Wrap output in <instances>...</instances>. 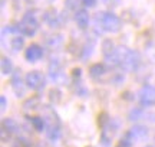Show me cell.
Wrapping results in <instances>:
<instances>
[{
    "instance_id": "obj_6",
    "label": "cell",
    "mask_w": 155,
    "mask_h": 147,
    "mask_svg": "<svg viewBox=\"0 0 155 147\" xmlns=\"http://www.w3.org/2000/svg\"><path fill=\"white\" fill-rule=\"evenodd\" d=\"M43 20L49 26L52 28H59L62 25V20H61V15L55 10V9H49V10L45 12V16H43Z\"/></svg>"
},
{
    "instance_id": "obj_9",
    "label": "cell",
    "mask_w": 155,
    "mask_h": 147,
    "mask_svg": "<svg viewBox=\"0 0 155 147\" xmlns=\"http://www.w3.org/2000/svg\"><path fill=\"white\" fill-rule=\"evenodd\" d=\"M75 19H76L78 26H79L81 29L88 28V25H89V15H88V12H86V10H79L76 13Z\"/></svg>"
},
{
    "instance_id": "obj_10",
    "label": "cell",
    "mask_w": 155,
    "mask_h": 147,
    "mask_svg": "<svg viewBox=\"0 0 155 147\" xmlns=\"http://www.w3.org/2000/svg\"><path fill=\"white\" fill-rule=\"evenodd\" d=\"M2 128L3 130H6L9 134H16L17 131H19V125H17V123L15 121V120L12 118H6L5 121H3V125H2Z\"/></svg>"
},
{
    "instance_id": "obj_18",
    "label": "cell",
    "mask_w": 155,
    "mask_h": 147,
    "mask_svg": "<svg viewBox=\"0 0 155 147\" xmlns=\"http://www.w3.org/2000/svg\"><path fill=\"white\" fill-rule=\"evenodd\" d=\"M79 2L81 0H66V7L71 9V10H75L78 6H79Z\"/></svg>"
},
{
    "instance_id": "obj_23",
    "label": "cell",
    "mask_w": 155,
    "mask_h": 147,
    "mask_svg": "<svg viewBox=\"0 0 155 147\" xmlns=\"http://www.w3.org/2000/svg\"><path fill=\"white\" fill-rule=\"evenodd\" d=\"M105 2H109V0H105Z\"/></svg>"
},
{
    "instance_id": "obj_21",
    "label": "cell",
    "mask_w": 155,
    "mask_h": 147,
    "mask_svg": "<svg viewBox=\"0 0 155 147\" xmlns=\"http://www.w3.org/2000/svg\"><path fill=\"white\" fill-rule=\"evenodd\" d=\"M6 104H7V102H6V97H0V107H2V111H5L6 110Z\"/></svg>"
},
{
    "instance_id": "obj_1",
    "label": "cell",
    "mask_w": 155,
    "mask_h": 147,
    "mask_svg": "<svg viewBox=\"0 0 155 147\" xmlns=\"http://www.w3.org/2000/svg\"><path fill=\"white\" fill-rule=\"evenodd\" d=\"M98 22L101 23V26L104 30L106 32H112L115 33L121 29V20L119 17L115 16L114 13H108V12H104V13H99L98 15Z\"/></svg>"
},
{
    "instance_id": "obj_5",
    "label": "cell",
    "mask_w": 155,
    "mask_h": 147,
    "mask_svg": "<svg viewBox=\"0 0 155 147\" xmlns=\"http://www.w3.org/2000/svg\"><path fill=\"white\" fill-rule=\"evenodd\" d=\"M139 101L144 105H155V87H144L139 91Z\"/></svg>"
},
{
    "instance_id": "obj_17",
    "label": "cell",
    "mask_w": 155,
    "mask_h": 147,
    "mask_svg": "<svg viewBox=\"0 0 155 147\" xmlns=\"http://www.w3.org/2000/svg\"><path fill=\"white\" fill-rule=\"evenodd\" d=\"M32 121V124H33V127L36 128L38 131H42L45 127V120L40 118V117H33V118L30 120Z\"/></svg>"
},
{
    "instance_id": "obj_13",
    "label": "cell",
    "mask_w": 155,
    "mask_h": 147,
    "mask_svg": "<svg viewBox=\"0 0 155 147\" xmlns=\"http://www.w3.org/2000/svg\"><path fill=\"white\" fill-rule=\"evenodd\" d=\"M39 104H40V100H39L38 97H32V98H29L28 101L23 104V110L29 113V111H32V110H36L39 107Z\"/></svg>"
},
{
    "instance_id": "obj_11",
    "label": "cell",
    "mask_w": 155,
    "mask_h": 147,
    "mask_svg": "<svg viewBox=\"0 0 155 147\" xmlns=\"http://www.w3.org/2000/svg\"><path fill=\"white\" fill-rule=\"evenodd\" d=\"M129 134H131V138H137V140H141V138H145V137L148 136V131L145 128L144 125H137V127H134L132 130L129 131Z\"/></svg>"
},
{
    "instance_id": "obj_2",
    "label": "cell",
    "mask_w": 155,
    "mask_h": 147,
    "mask_svg": "<svg viewBox=\"0 0 155 147\" xmlns=\"http://www.w3.org/2000/svg\"><path fill=\"white\" fill-rule=\"evenodd\" d=\"M39 29V22L32 12H28L20 22V30L28 36H33Z\"/></svg>"
},
{
    "instance_id": "obj_20",
    "label": "cell",
    "mask_w": 155,
    "mask_h": 147,
    "mask_svg": "<svg viewBox=\"0 0 155 147\" xmlns=\"http://www.w3.org/2000/svg\"><path fill=\"white\" fill-rule=\"evenodd\" d=\"M129 117H131V120H132V121L139 120V117H141V111H139V110H134V111H131Z\"/></svg>"
},
{
    "instance_id": "obj_8",
    "label": "cell",
    "mask_w": 155,
    "mask_h": 147,
    "mask_svg": "<svg viewBox=\"0 0 155 147\" xmlns=\"http://www.w3.org/2000/svg\"><path fill=\"white\" fill-rule=\"evenodd\" d=\"M12 88L16 92L17 97H25L26 94V88H25V81L22 79V75L19 72L15 74V77L12 79Z\"/></svg>"
},
{
    "instance_id": "obj_19",
    "label": "cell",
    "mask_w": 155,
    "mask_h": 147,
    "mask_svg": "<svg viewBox=\"0 0 155 147\" xmlns=\"http://www.w3.org/2000/svg\"><path fill=\"white\" fill-rule=\"evenodd\" d=\"M15 147H30V143L25 138H17L15 143Z\"/></svg>"
},
{
    "instance_id": "obj_22",
    "label": "cell",
    "mask_w": 155,
    "mask_h": 147,
    "mask_svg": "<svg viewBox=\"0 0 155 147\" xmlns=\"http://www.w3.org/2000/svg\"><path fill=\"white\" fill-rule=\"evenodd\" d=\"M95 3H96V0H83V5L86 7H92V6H95Z\"/></svg>"
},
{
    "instance_id": "obj_12",
    "label": "cell",
    "mask_w": 155,
    "mask_h": 147,
    "mask_svg": "<svg viewBox=\"0 0 155 147\" xmlns=\"http://www.w3.org/2000/svg\"><path fill=\"white\" fill-rule=\"evenodd\" d=\"M89 74H91L92 78H101L105 74V67L102 63H95L89 68Z\"/></svg>"
},
{
    "instance_id": "obj_14",
    "label": "cell",
    "mask_w": 155,
    "mask_h": 147,
    "mask_svg": "<svg viewBox=\"0 0 155 147\" xmlns=\"http://www.w3.org/2000/svg\"><path fill=\"white\" fill-rule=\"evenodd\" d=\"M62 42H63V38L61 35H55V36H52V38L46 40V45L49 46L50 49H58L62 45Z\"/></svg>"
},
{
    "instance_id": "obj_16",
    "label": "cell",
    "mask_w": 155,
    "mask_h": 147,
    "mask_svg": "<svg viewBox=\"0 0 155 147\" xmlns=\"http://www.w3.org/2000/svg\"><path fill=\"white\" fill-rule=\"evenodd\" d=\"M23 45H25V40H23V38H20V36H15V38L12 39V49L15 52L22 51Z\"/></svg>"
},
{
    "instance_id": "obj_15",
    "label": "cell",
    "mask_w": 155,
    "mask_h": 147,
    "mask_svg": "<svg viewBox=\"0 0 155 147\" xmlns=\"http://www.w3.org/2000/svg\"><path fill=\"white\" fill-rule=\"evenodd\" d=\"M0 65H2V74H3V75H9V74H12V71H13V65H12L9 58H2Z\"/></svg>"
},
{
    "instance_id": "obj_3",
    "label": "cell",
    "mask_w": 155,
    "mask_h": 147,
    "mask_svg": "<svg viewBox=\"0 0 155 147\" xmlns=\"http://www.w3.org/2000/svg\"><path fill=\"white\" fill-rule=\"evenodd\" d=\"M26 85L32 90H42L45 87V77L40 71H32L26 75Z\"/></svg>"
},
{
    "instance_id": "obj_4",
    "label": "cell",
    "mask_w": 155,
    "mask_h": 147,
    "mask_svg": "<svg viewBox=\"0 0 155 147\" xmlns=\"http://www.w3.org/2000/svg\"><path fill=\"white\" fill-rule=\"evenodd\" d=\"M49 77L53 82H56V84L65 82L66 75H65V71H63V65L59 63L58 61H52L49 65Z\"/></svg>"
},
{
    "instance_id": "obj_7",
    "label": "cell",
    "mask_w": 155,
    "mask_h": 147,
    "mask_svg": "<svg viewBox=\"0 0 155 147\" xmlns=\"http://www.w3.org/2000/svg\"><path fill=\"white\" fill-rule=\"evenodd\" d=\"M25 56H26V59H28L29 62H35V61H38V59H40V58L43 56V49L39 45H36V43H32L26 49Z\"/></svg>"
},
{
    "instance_id": "obj_24",
    "label": "cell",
    "mask_w": 155,
    "mask_h": 147,
    "mask_svg": "<svg viewBox=\"0 0 155 147\" xmlns=\"http://www.w3.org/2000/svg\"><path fill=\"white\" fill-rule=\"evenodd\" d=\"M118 147H121V146H118Z\"/></svg>"
}]
</instances>
